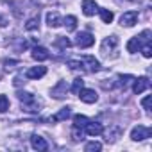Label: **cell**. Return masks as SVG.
<instances>
[{
    "instance_id": "5bb4252c",
    "label": "cell",
    "mask_w": 152,
    "mask_h": 152,
    "mask_svg": "<svg viewBox=\"0 0 152 152\" xmlns=\"http://www.w3.org/2000/svg\"><path fill=\"white\" fill-rule=\"evenodd\" d=\"M31 145H32V148H36V150H39V152H43V150L48 148L45 138H41V136H38V134H32V136H31Z\"/></svg>"
},
{
    "instance_id": "83f0119b",
    "label": "cell",
    "mask_w": 152,
    "mask_h": 152,
    "mask_svg": "<svg viewBox=\"0 0 152 152\" xmlns=\"http://www.w3.org/2000/svg\"><path fill=\"white\" fill-rule=\"evenodd\" d=\"M68 66H70L72 70H84V63H83V61H75V59L68 61Z\"/></svg>"
},
{
    "instance_id": "44dd1931",
    "label": "cell",
    "mask_w": 152,
    "mask_h": 152,
    "mask_svg": "<svg viewBox=\"0 0 152 152\" xmlns=\"http://www.w3.org/2000/svg\"><path fill=\"white\" fill-rule=\"evenodd\" d=\"M99 15H100V20H102L104 23H111V22H113V18H115L113 11H109V9H100V11H99Z\"/></svg>"
},
{
    "instance_id": "ba28073f",
    "label": "cell",
    "mask_w": 152,
    "mask_h": 152,
    "mask_svg": "<svg viewBox=\"0 0 152 152\" xmlns=\"http://www.w3.org/2000/svg\"><path fill=\"white\" fill-rule=\"evenodd\" d=\"M116 45H118V38H116V36H109V38H106V39L102 41L100 52H102L104 56H109V52H113V50L116 48Z\"/></svg>"
},
{
    "instance_id": "2e32d148",
    "label": "cell",
    "mask_w": 152,
    "mask_h": 152,
    "mask_svg": "<svg viewBox=\"0 0 152 152\" xmlns=\"http://www.w3.org/2000/svg\"><path fill=\"white\" fill-rule=\"evenodd\" d=\"M97 11H99V6L93 2V0H84L83 2V13L86 16H93Z\"/></svg>"
},
{
    "instance_id": "603a6c76",
    "label": "cell",
    "mask_w": 152,
    "mask_h": 152,
    "mask_svg": "<svg viewBox=\"0 0 152 152\" xmlns=\"http://www.w3.org/2000/svg\"><path fill=\"white\" fill-rule=\"evenodd\" d=\"M56 45H57L59 48H63V50H66V48H70V47H72L70 39H68V38H63V36H57V39H56Z\"/></svg>"
},
{
    "instance_id": "d6986e66",
    "label": "cell",
    "mask_w": 152,
    "mask_h": 152,
    "mask_svg": "<svg viewBox=\"0 0 152 152\" xmlns=\"http://www.w3.org/2000/svg\"><path fill=\"white\" fill-rule=\"evenodd\" d=\"M63 25L66 27V31H75V29H77V18L70 15V16H66L63 20Z\"/></svg>"
},
{
    "instance_id": "e0dca14e",
    "label": "cell",
    "mask_w": 152,
    "mask_h": 152,
    "mask_svg": "<svg viewBox=\"0 0 152 152\" xmlns=\"http://www.w3.org/2000/svg\"><path fill=\"white\" fill-rule=\"evenodd\" d=\"M81 61H83V63H88V66H90L88 70H90V72H99V70H100V63H99L93 56H84Z\"/></svg>"
},
{
    "instance_id": "8fae6325",
    "label": "cell",
    "mask_w": 152,
    "mask_h": 152,
    "mask_svg": "<svg viewBox=\"0 0 152 152\" xmlns=\"http://www.w3.org/2000/svg\"><path fill=\"white\" fill-rule=\"evenodd\" d=\"M47 23L50 29H56V27L63 25V18L59 16L57 11H50V13H47Z\"/></svg>"
},
{
    "instance_id": "4fadbf2b",
    "label": "cell",
    "mask_w": 152,
    "mask_h": 152,
    "mask_svg": "<svg viewBox=\"0 0 152 152\" xmlns=\"http://www.w3.org/2000/svg\"><path fill=\"white\" fill-rule=\"evenodd\" d=\"M84 129H86V134H90V136H99V134H102V131H104L102 124H99V122H88V124L84 125Z\"/></svg>"
},
{
    "instance_id": "3957f363",
    "label": "cell",
    "mask_w": 152,
    "mask_h": 152,
    "mask_svg": "<svg viewBox=\"0 0 152 152\" xmlns=\"http://www.w3.org/2000/svg\"><path fill=\"white\" fill-rule=\"evenodd\" d=\"M150 134H152V129H150V127L136 125V127L131 131V140H132V141H143V140L150 138Z\"/></svg>"
},
{
    "instance_id": "d6a6232c",
    "label": "cell",
    "mask_w": 152,
    "mask_h": 152,
    "mask_svg": "<svg viewBox=\"0 0 152 152\" xmlns=\"http://www.w3.org/2000/svg\"><path fill=\"white\" fill-rule=\"evenodd\" d=\"M0 77H2V72H0Z\"/></svg>"
},
{
    "instance_id": "1f68e13d",
    "label": "cell",
    "mask_w": 152,
    "mask_h": 152,
    "mask_svg": "<svg viewBox=\"0 0 152 152\" xmlns=\"http://www.w3.org/2000/svg\"><path fill=\"white\" fill-rule=\"evenodd\" d=\"M6 23H7V20H6V18H4V16H0V27H4V25H6Z\"/></svg>"
},
{
    "instance_id": "5b68a950",
    "label": "cell",
    "mask_w": 152,
    "mask_h": 152,
    "mask_svg": "<svg viewBox=\"0 0 152 152\" xmlns=\"http://www.w3.org/2000/svg\"><path fill=\"white\" fill-rule=\"evenodd\" d=\"M77 95L81 97V100H83L84 104H95V102L99 100L97 91H95V90H90V88H83Z\"/></svg>"
},
{
    "instance_id": "4dcf8cb0",
    "label": "cell",
    "mask_w": 152,
    "mask_h": 152,
    "mask_svg": "<svg viewBox=\"0 0 152 152\" xmlns=\"http://www.w3.org/2000/svg\"><path fill=\"white\" fill-rule=\"evenodd\" d=\"M141 106H143V109H147V111H150V95H147L143 100H141Z\"/></svg>"
},
{
    "instance_id": "f546056e",
    "label": "cell",
    "mask_w": 152,
    "mask_h": 152,
    "mask_svg": "<svg viewBox=\"0 0 152 152\" xmlns=\"http://www.w3.org/2000/svg\"><path fill=\"white\" fill-rule=\"evenodd\" d=\"M118 79H120V86H124V88H125V84H127L129 81H132L134 77H132V75H120Z\"/></svg>"
},
{
    "instance_id": "9a60e30c",
    "label": "cell",
    "mask_w": 152,
    "mask_h": 152,
    "mask_svg": "<svg viewBox=\"0 0 152 152\" xmlns=\"http://www.w3.org/2000/svg\"><path fill=\"white\" fill-rule=\"evenodd\" d=\"M66 91H68L66 83H64V81H59V83L52 88V97H54V99H63V97L66 95Z\"/></svg>"
},
{
    "instance_id": "d4e9b609",
    "label": "cell",
    "mask_w": 152,
    "mask_h": 152,
    "mask_svg": "<svg viewBox=\"0 0 152 152\" xmlns=\"http://www.w3.org/2000/svg\"><path fill=\"white\" fill-rule=\"evenodd\" d=\"M83 88H84V81L79 77V79H75V81H73V86H72V93H75V95H77V93H79Z\"/></svg>"
},
{
    "instance_id": "8992f818",
    "label": "cell",
    "mask_w": 152,
    "mask_h": 152,
    "mask_svg": "<svg viewBox=\"0 0 152 152\" xmlns=\"http://www.w3.org/2000/svg\"><path fill=\"white\" fill-rule=\"evenodd\" d=\"M102 132H104V138H106V141H107V143H115V141L122 136V132H124V131H122V127H120V125H111L107 131H102Z\"/></svg>"
},
{
    "instance_id": "277c9868",
    "label": "cell",
    "mask_w": 152,
    "mask_h": 152,
    "mask_svg": "<svg viewBox=\"0 0 152 152\" xmlns=\"http://www.w3.org/2000/svg\"><path fill=\"white\" fill-rule=\"evenodd\" d=\"M75 43H77L79 48H90V47L95 43V38H93V34H90V32H79L77 38H75Z\"/></svg>"
},
{
    "instance_id": "9c48e42d",
    "label": "cell",
    "mask_w": 152,
    "mask_h": 152,
    "mask_svg": "<svg viewBox=\"0 0 152 152\" xmlns=\"http://www.w3.org/2000/svg\"><path fill=\"white\" fill-rule=\"evenodd\" d=\"M132 81H134V84H132V91H134L136 95H140V93H143L145 90L150 88V81H148V77H138V79H132Z\"/></svg>"
},
{
    "instance_id": "f1b7e54d",
    "label": "cell",
    "mask_w": 152,
    "mask_h": 152,
    "mask_svg": "<svg viewBox=\"0 0 152 152\" xmlns=\"http://www.w3.org/2000/svg\"><path fill=\"white\" fill-rule=\"evenodd\" d=\"M72 138H73V141H79V140H83V131L79 132V127H73V132H72Z\"/></svg>"
},
{
    "instance_id": "ac0fdd59",
    "label": "cell",
    "mask_w": 152,
    "mask_h": 152,
    "mask_svg": "<svg viewBox=\"0 0 152 152\" xmlns=\"http://www.w3.org/2000/svg\"><path fill=\"white\" fill-rule=\"evenodd\" d=\"M70 115H72V109L66 106V107H63L59 113H56L54 116H52V120L54 122H63V120H66V118H70Z\"/></svg>"
},
{
    "instance_id": "6da1fadb",
    "label": "cell",
    "mask_w": 152,
    "mask_h": 152,
    "mask_svg": "<svg viewBox=\"0 0 152 152\" xmlns=\"http://www.w3.org/2000/svg\"><path fill=\"white\" fill-rule=\"evenodd\" d=\"M18 100L22 102V106H23L25 111H29V113H38V111H39V100H38L32 93L20 91V93H18Z\"/></svg>"
},
{
    "instance_id": "7402d4cb",
    "label": "cell",
    "mask_w": 152,
    "mask_h": 152,
    "mask_svg": "<svg viewBox=\"0 0 152 152\" xmlns=\"http://www.w3.org/2000/svg\"><path fill=\"white\" fill-rule=\"evenodd\" d=\"M38 27H39V18H38V16L29 18L27 23H25V29H27V31H36Z\"/></svg>"
},
{
    "instance_id": "484cf974",
    "label": "cell",
    "mask_w": 152,
    "mask_h": 152,
    "mask_svg": "<svg viewBox=\"0 0 152 152\" xmlns=\"http://www.w3.org/2000/svg\"><path fill=\"white\" fill-rule=\"evenodd\" d=\"M9 109V99L6 95H0V113H6Z\"/></svg>"
},
{
    "instance_id": "cb8c5ba5",
    "label": "cell",
    "mask_w": 152,
    "mask_h": 152,
    "mask_svg": "<svg viewBox=\"0 0 152 152\" xmlns=\"http://www.w3.org/2000/svg\"><path fill=\"white\" fill-rule=\"evenodd\" d=\"M100 148H102V143H99V141H90V143H86V147H84L86 152H99Z\"/></svg>"
},
{
    "instance_id": "ffe728a7",
    "label": "cell",
    "mask_w": 152,
    "mask_h": 152,
    "mask_svg": "<svg viewBox=\"0 0 152 152\" xmlns=\"http://www.w3.org/2000/svg\"><path fill=\"white\" fill-rule=\"evenodd\" d=\"M88 122H90V120H88V116H84V115H75V116H73V127L84 129V125H86Z\"/></svg>"
},
{
    "instance_id": "7c38bea8",
    "label": "cell",
    "mask_w": 152,
    "mask_h": 152,
    "mask_svg": "<svg viewBox=\"0 0 152 152\" xmlns=\"http://www.w3.org/2000/svg\"><path fill=\"white\" fill-rule=\"evenodd\" d=\"M50 57V52L45 48V47H34L32 48V59H36V61H47Z\"/></svg>"
},
{
    "instance_id": "30bf717a",
    "label": "cell",
    "mask_w": 152,
    "mask_h": 152,
    "mask_svg": "<svg viewBox=\"0 0 152 152\" xmlns=\"http://www.w3.org/2000/svg\"><path fill=\"white\" fill-rule=\"evenodd\" d=\"M47 73V68L45 66H32L25 72V77L27 79H41L43 75Z\"/></svg>"
},
{
    "instance_id": "4316f807",
    "label": "cell",
    "mask_w": 152,
    "mask_h": 152,
    "mask_svg": "<svg viewBox=\"0 0 152 152\" xmlns=\"http://www.w3.org/2000/svg\"><path fill=\"white\" fill-rule=\"evenodd\" d=\"M140 50L143 52V56H145L147 59H148V57H152V45H150L148 41H147L145 45H141V48H140Z\"/></svg>"
},
{
    "instance_id": "52a82bcc",
    "label": "cell",
    "mask_w": 152,
    "mask_h": 152,
    "mask_svg": "<svg viewBox=\"0 0 152 152\" xmlns=\"http://www.w3.org/2000/svg\"><path fill=\"white\" fill-rule=\"evenodd\" d=\"M120 23L122 27H134L138 23V13L136 11H127L120 16Z\"/></svg>"
},
{
    "instance_id": "7a4b0ae2",
    "label": "cell",
    "mask_w": 152,
    "mask_h": 152,
    "mask_svg": "<svg viewBox=\"0 0 152 152\" xmlns=\"http://www.w3.org/2000/svg\"><path fill=\"white\" fill-rule=\"evenodd\" d=\"M148 36H150V31H143L140 36H134V38H131V39L127 41V52H131V54H136V52L141 48V45L148 41Z\"/></svg>"
}]
</instances>
